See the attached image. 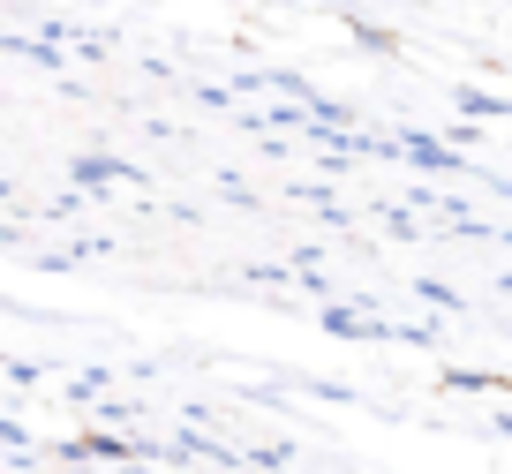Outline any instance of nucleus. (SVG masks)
Masks as SVG:
<instances>
[{
  "instance_id": "nucleus-2",
  "label": "nucleus",
  "mask_w": 512,
  "mask_h": 474,
  "mask_svg": "<svg viewBox=\"0 0 512 474\" xmlns=\"http://www.w3.org/2000/svg\"><path fill=\"white\" fill-rule=\"evenodd\" d=\"M460 113H467V121H512V106H505V98L475 91V83H467V91H460Z\"/></svg>"
},
{
  "instance_id": "nucleus-1",
  "label": "nucleus",
  "mask_w": 512,
  "mask_h": 474,
  "mask_svg": "<svg viewBox=\"0 0 512 474\" xmlns=\"http://www.w3.org/2000/svg\"><path fill=\"white\" fill-rule=\"evenodd\" d=\"M400 151L415 158V166H430V174H452V166H460V151L437 143V136H400Z\"/></svg>"
},
{
  "instance_id": "nucleus-4",
  "label": "nucleus",
  "mask_w": 512,
  "mask_h": 474,
  "mask_svg": "<svg viewBox=\"0 0 512 474\" xmlns=\"http://www.w3.org/2000/svg\"><path fill=\"white\" fill-rule=\"evenodd\" d=\"M76 181L91 189V181H136V174H128L121 158H76Z\"/></svg>"
},
{
  "instance_id": "nucleus-3",
  "label": "nucleus",
  "mask_w": 512,
  "mask_h": 474,
  "mask_svg": "<svg viewBox=\"0 0 512 474\" xmlns=\"http://www.w3.org/2000/svg\"><path fill=\"white\" fill-rule=\"evenodd\" d=\"M324 332H339V339H362V332H384L377 316H354V309H324Z\"/></svg>"
}]
</instances>
